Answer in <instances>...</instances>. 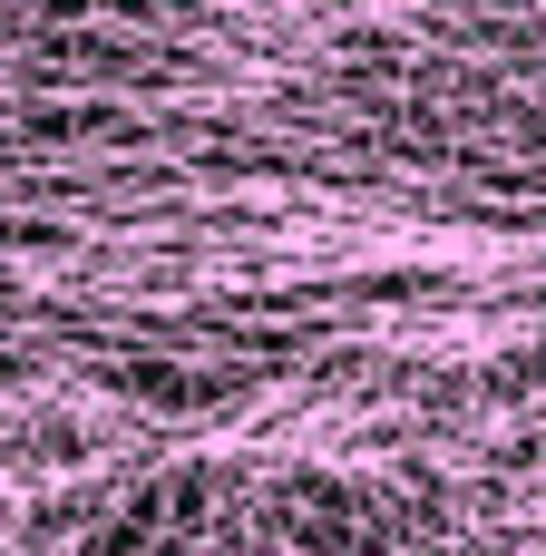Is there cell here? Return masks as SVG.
<instances>
[{
	"label": "cell",
	"instance_id": "2",
	"mask_svg": "<svg viewBox=\"0 0 546 556\" xmlns=\"http://www.w3.org/2000/svg\"><path fill=\"white\" fill-rule=\"evenodd\" d=\"M469 391H479V401H498V410L537 401V391H546V332H537V342H518V352H498V362H488Z\"/></svg>",
	"mask_w": 546,
	"mask_h": 556
},
{
	"label": "cell",
	"instance_id": "1",
	"mask_svg": "<svg viewBox=\"0 0 546 556\" xmlns=\"http://www.w3.org/2000/svg\"><path fill=\"white\" fill-rule=\"evenodd\" d=\"M117 391L147 401V410H215V401H244V381H225V371H176V362H117Z\"/></svg>",
	"mask_w": 546,
	"mask_h": 556
},
{
	"label": "cell",
	"instance_id": "4",
	"mask_svg": "<svg viewBox=\"0 0 546 556\" xmlns=\"http://www.w3.org/2000/svg\"><path fill=\"white\" fill-rule=\"evenodd\" d=\"M39 450H49V459H88V430H68V420H49V430H39Z\"/></svg>",
	"mask_w": 546,
	"mask_h": 556
},
{
	"label": "cell",
	"instance_id": "3",
	"mask_svg": "<svg viewBox=\"0 0 546 556\" xmlns=\"http://www.w3.org/2000/svg\"><path fill=\"white\" fill-rule=\"evenodd\" d=\"M78 556H156V538H147L137 518H117V528H98V538H88Z\"/></svg>",
	"mask_w": 546,
	"mask_h": 556
},
{
	"label": "cell",
	"instance_id": "5",
	"mask_svg": "<svg viewBox=\"0 0 546 556\" xmlns=\"http://www.w3.org/2000/svg\"><path fill=\"white\" fill-rule=\"evenodd\" d=\"M0 244H68L59 225H0Z\"/></svg>",
	"mask_w": 546,
	"mask_h": 556
}]
</instances>
